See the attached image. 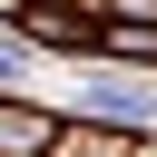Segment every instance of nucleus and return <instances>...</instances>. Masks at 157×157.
I'll return each mask as SVG.
<instances>
[{
  "instance_id": "nucleus-1",
  "label": "nucleus",
  "mask_w": 157,
  "mask_h": 157,
  "mask_svg": "<svg viewBox=\"0 0 157 157\" xmlns=\"http://www.w3.org/2000/svg\"><path fill=\"white\" fill-rule=\"evenodd\" d=\"M10 20H20V39H39V49H98V20H88V10H49V0H20Z\"/></svg>"
},
{
  "instance_id": "nucleus-2",
  "label": "nucleus",
  "mask_w": 157,
  "mask_h": 157,
  "mask_svg": "<svg viewBox=\"0 0 157 157\" xmlns=\"http://www.w3.org/2000/svg\"><path fill=\"white\" fill-rule=\"evenodd\" d=\"M59 137V118H39V108H20V98H0V157H39Z\"/></svg>"
},
{
  "instance_id": "nucleus-3",
  "label": "nucleus",
  "mask_w": 157,
  "mask_h": 157,
  "mask_svg": "<svg viewBox=\"0 0 157 157\" xmlns=\"http://www.w3.org/2000/svg\"><path fill=\"white\" fill-rule=\"evenodd\" d=\"M39 157H128V147H118V137H108V128H78V137H49V147H39Z\"/></svg>"
},
{
  "instance_id": "nucleus-4",
  "label": "nucleus",
  "mask_w": 157,
  "mask_h": 157,
  "mask_svg": "<svg viewBox=\"0 0 157 157\" xmlns=\"http://www.w3.org/2000/svg\"><path fill=\"white\" fill-rule=\"evenodd\" d=\"M0 78H20V49H0Z\"/></svg>"
}]
</instances>
